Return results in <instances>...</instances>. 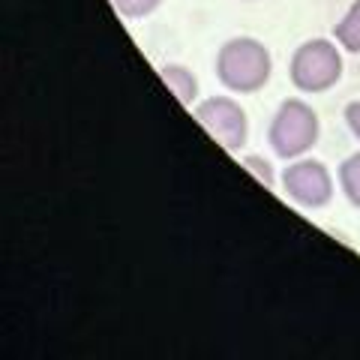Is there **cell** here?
Instances as JSON below:
<instances>
[{
	"label": "cell",
	"instance_id": "1",
	"mask_svg": "<svg viewBox=\"0 0 360 360\" xmlns=\"http://www.w3.org/2000/svg\"><path fill=\"white\" fill-rule=\"evenodd\" d=\"M270 72H274L270 49L255 37H234L217 51V78L231 94H258L267 87Z\"/></svg>",
	"mask_w": 360,
	"mask_h": 360
},
{
	"label": "cell",
	"instance_id": "2",
	"mask_svg": "<svg viewBox=\"0 0 360 360\" xmlns=\"http://www.w3.org/2000/svg\"><path fill=\"white\" fill-rule=\"evenodd\" d=\"M321 132V120L315 115V108L303 99H285L283 105L276 108L274 120H270L267 129V144L279 160H300L315 141H319Z\"/></svg>",
	"mask_w": 360,
	"mask_h": 360
},
{
	"label": "cell",
	"instance_id": "3",
	"mask_svg": "<svg viewBox=\"0 0 360 360\" xmlns=\"http://www.w3.org/2000/svg\"><path fill=\"white\" fill-rule=\"evenodd\" d=\"M340 42L330 39H307L297 45L288 63V78L300 94H328L342 78V54Z\"/></svg>",
	"mask_w": 360,
	"mask_h": 360
},
{
	"label": "cell",
	"instance_id": "4",
	"mask_svg": "<svg viewBox=\"0 0 360 360\" xmlns=\"http://www.w3.org/2000/svg\"><path fill=\"white\" fill-rule=\"evenodd\" d=\"M195 120L201 123V129L217 144H222L229 153H240L250 139V117L240 108V103H234L231 96H207L195 103L193 108Z\"/></svg>",
	"mask_w": 360,
	"mask_h": 360
},
{
	"label": "cell",
	"instance_id": "5",
	"mask_svg": "<svg viewBox=\"0 0 360 360\" xmlns=\"http://www.w3.org/2000/svg\"><path fill=\"white\" fill-rule=\"evenodd\" d=\"M283 193L297 207L319 210L333 198V177L324 162L300 156V160H291V165L283 172Z\"/></svg>",
	"mask_w": 360,
	"mask_h": 360
},
{
	"label": "cell",
	"instance_id": "6",
	"mask_svg": "<svg viewBox=\"0 0 360 360\" xmlns=\"http://www.w3.org/2000/svg\"><path fill=\"white\" fill-rule=\"evenodd\" d=\"M160 78L165 82V87L177 96V103L184 108H195L198 103V78L193 75V70L180 63H165L160 66Z\"/></svg>",
	"mask_w": 360,
	"mask_h": 360
},
{
	"label": "cell",
	"instance_id": "7",
	"mask_svg": "<svg viewBox=\"0 0 360 360\" xmlns=\"http://www.w3.org/2000/svg\"><path fill=\"white\" fill-rule=\"evenodd\" d=\"M333 37L340 42V49L360 54V0H354L340 18V25H333Z\"/></svg>",
	"mask_w": 360,
	"mask_h": 360
},
{
	"label": "cell",
	"instance_id": "8",
	"mask_svg": "<svg viewBox=\"0 0 360 360\" xmlns=\"http://www.w3.org/2000/svg\"><path fill=\"white\" fill-rule=\"evenodd\" d=\"M340 189L348 198V205L360 210V153H352L340 165Z\"/></svg>",
	"mask_w": 360,
	"mask_h": 360
},
{
	"label": "cell",
	"instance_id": "9",
	"mask_svg": "<svg viewBox=\"0 0 360 360\" xmlns=\"http://www.w3.org/2000/svg\"><path fill=\"white\" fill-rule=\"evenodd\" d=\"M240 165L250 172L258 184H264L267 189H274L276 186V174H274V165H270L264 156H258V153H246V156H240Z\"/></svg>",
	"mask_w": 360,
	"mask_h": 360
},
{
	"label": "cell",
	"instance_id": "10",
	"mask_svg": "<svg viewBox=\"0 0 360 360\" xmlns=\"http://www.w3.org/2000/svg\"><path fill=\"white\" fill-rule=\"evenodd\" d=\"M162 0H111V6L117 9L123 18H148L150 13L160 9Z\"/></svg>",
	"mask_w": 360,
	"mask_h": 360
},
{
	"label": "cell",
	"instance_id": "11",
	"mask_svg": "<svg viewBox=\"0 0 360 360\" xmlns=\"http://www.w3.org/2000/svg\"><path fill=\"white\" fill-rule=\"evenodd\" d=\"M345 123H348V129H352L354 139L360 141V99L345 105Z\"/></svg>",
	"mask_w": 360,
	"mask_h": 360
}]
</instances>
